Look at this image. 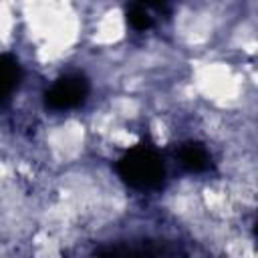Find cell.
Masks as SVG:
<instances>
[{
	"instance_id": "obj_1",
	"label": "cell",
	"mask_w": 258,
	"mask_h": 258,
	"mask_svg": "<svg viewBox=\"0 0 258 258\" xmlns=\"http://www.w3.org/2000/svg\"><path fill=\"white\" fill-rule=\"evenodd\" d=\"M119 177L133 189H157L165 181V163L151 145H135L117 161Z\"/></svg>"
},
{
	"instance_id": "obj_2",
	"label": "cell",
	"mask_w": 258,
	"mask_h": 258,
	"mask_svg": "<svg viewBox=\"0 0 258 258\" xmlns=\"http://www.w3.org/2000/svg\"><path fill=\"white\" fill-rule=\"evenodd\" d=\"M89 91L91 85L83 73H67L46 89L44 105L50 111H71L87 101Z\"/></svg>"
},
{
	"instance_id": "obj_3",
	"label": "cell",
	"mask_w": 258,
	"mask_h": 258,
	"mask_svg": "<svg viewBox=\"0 0 258 258\" xmlns=\"http://www.w3.org/2000/svg\"><path fill=\"white\" fill-rule=\"evenodd\" d=\"M169 250H161L155 244H117L107 246L99 252V258H169Z\"/></svg>"
},
{
	"instance_id": "obj_4",
	"label": "cell",
	"mask_w": 258,
	"mask_h": 258,
	"mask_svg": "<svg viewBox=\"0 0 258 258\" xmlns=\"http://www.w3.org/2000/svg\"><path fill=\"white\" fill-rule=\"evenodd\" d=\"M177 161L179 165L189 171V173H202L206 169H210L212 163V155L208 151V147L200 141H187L177 149Z\"/></svg>"
},
{
	"instance_id": "obj_5",
	"label": "cell",
	"mask_w": 258,
	"mask_h": 258,
	"mask_svg": "<svg viewBox=\"0 0 258 258\" xmlns=\"http://www.w3.org/2000/svg\"><path fill=\"white\" fill-rule=\"evenodd\" d=\"M22 69L12 54H0V101L8 99L20 85Z\"/></svg>"
},
{
	"instance_id": "obj_6",
	"label": "cell",
	"mask_w": 258,
	"mask_h": 258,
	"mask_svg": "<svg viewBox=\"0 0 258 258\" xmlns=\"http://www.w3.org/2000/svg\"><path fill=\"white\" fill-rule=\"evenodd\" d=\"M127 22L135 28V30H147L153 26V16L149 14L147 6L143 4H131L127 10Z\"/></svg>"
}]
</instances>
